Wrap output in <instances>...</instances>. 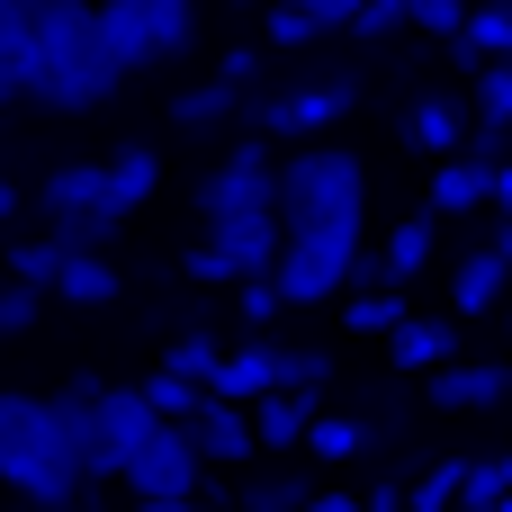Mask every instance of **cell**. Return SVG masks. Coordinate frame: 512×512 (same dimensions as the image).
<instances>
[{
    "label": "cell",
    "instance_id": "1",
    "mask_svg": "<svg viewBox=\"0 0 512 512\" xmlns=\"http://www.w3.org/2000/svg\"><path fill=\"white\" fill-rule=\"evenodd\" d=\"M0 486H18L27 512H72L90 468H81V423L72 396H27L0 387Z\"/></svg>",
    "mask_w": 512,
    "mask_h": 512
},
{
    "label": "cell",
    "instance_id": "2",
    "mask_svg": "<svg viewBox=\"0 0 512 512\" xmlns=\"http://www.w3.org/2000/svg\"><path fill=\"white\" fill-rule=\"evenodd\" d=\"M117 81L126 72H117L108 36H99V9L90 0H36V81H27V99L54 108V117H81Z\"/></svg>",
    "mask_w": 512,
    "mask_h": 512
},
{
    "label": "cell",
    "instance_id": "3",
    "mask_svg": "<svg viewBox=\"0 0 512 512\" xmlns=\"http://www.w3.org/2000/svg\"><path fill=\"white\" fill-rule=\"evenodd\" d=\"M279 225L288 234H324V243H360L369 225V171L342 144H297L279 162Z\"/></svg>",
    "mask_w": 512,
    "mask_h": 512
},
{
    "label": "cell",
    "instance_id": "4",
    "mask_svg": "<svg viewBox=\"0 0 512 512\" xmlns=\"http://www.w3.org/2000/svg\"><path fill=\"white\" fill-rule=\"evenodd\" d=\"M63 396H72V423H81V468H90V486L126 477V468H135V450L162 432V414H153V396H144V387H99V378H72Z\"/></svg>",
    "mask_w": 512,
    "mask_h": 512
},
{
    "label": "cell",
    "instance_id": "5",
    "mask_svg": "<svg viewBox=\"0 0 512 512\" xmlns=\"http://www.w3.org/2000/svg\"><path fill=\"white\" fill-rule=\"evenodd\" d=\"M99 36H108L117 72H153V63L189 54L198 0H99Z\"/></svg>",
    "mask_w": 512,
    "mask_h": 512
},
{
    "label": "cell",
    "instance_id": "6",
    "mask_svg": "<svg viewBox=\"0 0 512 512\" xmlns=\"http://www.w3.org/2000/svg\"><path fill=\"white\" fill-rule=\"evenodd\" d=\"M36 216H45V234H63L72 252H99V234L117 225L108 162H54V171L36 180Z\"/></svg>",
    "mask_w": 512,
    "mask_h": 512
},
{
    "label": "cell",
    "instance_id": "7",
    "mask_svg": "<svg viewBox=\"0 0 512 512\" xmlns=\"http://www.w3.org/2000/svg\"><path fill=\"white\" fill-rule=\"evenodd\" d=\"M135 504H198V486H207V459H198V441H189V423H162L144 450H135V468L117 477Z\"/></svg>",
    "mask_w": 512,
    "mask_h": 512
},
{
    "label": "cell",
    "instance_id": "8",
    "mask_svg": "<svg viewBox=\"0 0 512 512\" xmlns=\"http://www.w3.org/2000/svg\"><path fill=\"white\" fill-rule=\"evenodd\" d=\"M252 207H279V153H270V135L234 144V153L198 180V216H252Z\"/></svg>",
    "mask_w": 512,
    "mask_h": 512
},
{
    "label": "cell",
    "instance_id": "9",
    "mask_svg": "<svg viewBox=\"0 0 512 512\" xmlns=\"http://www.w3.org/2000/svg\"><path fill=\"white\" fill-rule=\"evenodd\" d=\"M351 270H360V243H324V234H288V252H279V297L288 306H324V297H342L351 288Z\"/></svg>",
    "mask_w": 512,
    "mask_h": 512
},
{
    "label": "cell",
    "instance_id": "10",
    "mask_svg": "<svg viewBox=\"0 0 512 512\" xmlns=\"http://www.w3.org/2000/svg\"><path fill=\"white\" fill-rule=\"evenodd\" d=\"M198 243H207L234 279H270L279 252H288V225H279V207H252V216H207Z\"/></svg>",
    "mask_w": 512,
    "mask_h": 512
},
{
    "label": "cell",
    "instance_id": "11",
    "mask_svg": "<svg viewBox=\"0 0 512 512\" xmlns=\"http://www.w3.org/2000/svg\"><path fill=\"white\" fill-rule=\"evenodd\" d=\"M342 108H351V81H315V90H279V99H261L252 126H261V135H288V144H315V126H333Z\"/></svg>",
    "mask_w": 512,
    "mask_h": 512
},
{
    "label": "cell",
    "instance_id": "12",
    "mask_svg": "<svg viewBox=\"0 0 512 512\" xmlns=\"http://www.w3.org/2000/svg\"><path fill=\"white\" fill-rule=\"evenodd\" d=\"M189 441H198V459H207V468H243V459L261 450L252 405H234V396H216V387H207V405L189 414Z\"/></svg>",
    "mask_w": 512,
    "mask_h": 512
},
{
    "label": "cell",
    "instance_id": "13",
    "mask_svg": "<svg viewBox=\"0 0 512 512\" xmlns=\"http://www.w3.org/2000/svg\"><path fill=\"white\" fill-rule=\"evenodd\" d=\"M468 135H477V108H468V99H450V90H432V99H414V108H405V144H414V153H432V162H459V153H468Z\"/></svg>",
    "mask_w": 512,
    "mask_h": 512
},
{
    "label": "cell",
    "instance_id": "14",
    "mask_svg": "<svg viewBox=\"0 0 512 512\" xmlns=\"http://www.w3.org/2000/svg\"><path fill=\"white\" fill-rule=\"evenodd\" d=\"M423 396H432V414H486V405H504V396H512V369H504V360H450Z\"/></svg>",
    "mask_w": 512,
    "mask_h": 512
},
{
    "label": "cell",
    "instance_id": "15",
    "mask_svg": "<svg viewBox=\"0 0 512 512\" xmlns=\"http://www.w3.org/2000/svg\"><path fill=\"white\" fill-rule=\"evenodd\" d=\"M504 297H512V261L495 243H477V252L450 261V306H459V315H495Z\"/></svg>",
    "mask_w": 512,
    "mask_h": 512
},
{
    "label": "cell",
    "instance_id": "16",
    "mask_svg": "<svg viewBox=\"0 0 512 512\" xmlns=\"http://www.w3.org/2000/svg\"><path fill=\"white\" fill-rule=\"evenodd\" d=\"M36 81V0H0V108Z\"/></svg>",
    "mask_w": 512,
    "mask_h": 512
},
{
    "label": "cell",
    "instance_id": "17",
    "mask_svg": "<svg viewBox=\"0 0 512 512\" xmlns=\"http://www.w3.org/2000/svg\"><path fill=\"white\" fill-rule=\"evenodd\" d=\"M432 216H468V207H495V171L477 162V153H459V162H432Z\"/></svg>",
    "mask_w": 512,
    "mask_h": 512
},
{
    "label": "cell",
    "instance_id": "18",
    "mask_svg": "<svg viewBox=\"0 0 512 512\" xmlns=\"http://www.w3.org/2000/svg\"><path fill=\"white\" fill-rule=\"evenodd\" d=\"M387 360H396V369H414V378H441V369L459 360V333H450V324H432V315H414L405 333H387Z\"/></svg>",
    "mask_w": 512,
    "mask_h": 512
},
{
    "label": "cell",
    "instance_id": "19",
    "mask_svg": "<svg viewBox=\"0 0 512 512\" xmlns=\"http://www.w3.org/2000/svg\"><path fill=\"white\" fill-rule=\"evenodd\" d=\"M252 432H261V450H297V441L315 432V405H306L297 387H279V396L252 405Z\"/></svg>",
    "mask_w": 512,
    "mask_h": 512
},
{
    "label": "cell",
    "instance_id": "20",
    "mask_svg": "<svg viewBox=\"0 0 512 512\" xmlns=\"http://www.w3.org/2000/svg\"><path fill=\"white\" fill-rule=\"evenodd\" d=\"M108 189H117V216H135V207L162 189V162H153V144H117V153H108Z\"/></svg>",
    "mask_w": 512,
    "mask_h": 512
},
{
    "label": "cell",
    "instance_id": "21",
    "mask_svg": "<svg viewBox=\"0 0 512 512\" xmlns=\"http://www.w3.org/2000/svg\"><path fill=\"white\" fill-rule=\"evenodd\" d=\"M117 288H126V279H117V261H108V252H72L54 297H63V306H108Z\"/></svg>",
    "mask_w": 512,
    "mask_h": 512
},
{
    "label": "cell",
    "instance_id": "22",
    "mask_svg": "<svg viewBox=\"0 0 512 512\" xmlns=\"http://www.w3.org/2000/svg\"><path fill=\"white\" fill-rule=\"evenodd\" d=\"M63 261H72V243H63V234L9 243V279H18V288H63Z\"/></svg>",
    "mask_w": 512,
    "mask_h": 512
},
{
    "label": "cell",
    "instance_id": "23",
    "mask_svg": "<svg viewBox=\"0 0 512 512\" xmlns=\"http://www.w3.org/2000/svg\"><path fill=\"white\" fill-rule=\"evenodd\" d=\"M342 324H351V333H405L414 315H405V297H396V288H351Z\"/></svg>",
    "mask_w": 512,
    "mask_h": 512
},
{
    "label": "cell",
    "instance_id": "24",
    "mask_svg": "<svg viewBox=\"0 0 512 512\" xmlns=\"http://www.w3.org/2000/svg\"><path fill=\"white\" fill-rule=\"evenodd\" d=\"M234 108H243V90H234V81H198V90H180V99H171V117H180V126H225Z\"/></svg>",
    "mask_w": 512,
    "mask_h": 512
},
{
    "label": "cell",
    "instance_id": "25",
    "mask_svg": "<svg viewBox=\"0 0 512 512\" xmlns=\"http://www.w3.org/2000/svg\"><path fill=\"white\" fill-rule=\"evenodd\" d=\"M144 396H153V414H162V423H189V414L207 405V387H198V378H180V369H153V378H144Z\"/></svg>",
    "mask_w": 512,
    "mask_h": 512
},
{
    "label": "cell",
    "instance_id": "26",
    "mask_svg": "<svg viewBox=\"0 0 512 512\" xmlns=\"http://www.w3.org/2000/svg\"><path fill=\"white\" fill-rule=\"evenodd\" d=\"M468 108H477V126H504L512 135V63H486V72H477Z\"/></svg>",
    "mask_w": 512,
    "mask_h": 512
},
{
    "label": "cell",
    "instance_id": "27",
    "mask_svg": "<svg viewBox=\"0 0 512 512\" xmlns=\"http://www.w3.org/2000/svg\"><path fill=\"white\" fill-rule=\"evenodd\" d=\"M306 450H315V459H360V450H369V423H351V414H315Z\"/></svg>",
    "mask_w": 512,
    "mask_h": 512
},
{
    "label": "cell",
    "instance_id": "28",
    "mask_svg": "<svg viewBox=\"0 0 512 512\" xmlns=\"http://www.w3.org/2000/svg\"><path fill=\"white\" fill-rule=\"evenodd\" d=\"M171 369H180V378H198V387H216L225 342H216V333H180V342H171Z\"/></svg>",
    "mask_w": 512,
    "mask_h": 512
},
{
    "label": "cell",
    "instance_id": "29",
    "mask_svg": "<svg viewBox=\"0 0 512 512\" xmlns=\"http://www.w3.org/2000/svg\"><path fill=\"white\" fill-rule=\"evenodd\" d=\"M315 495H306V477H252L243 486V512H306Z\"/></svg>",
    "mask_w": 512,
    "mask_h": 512
},
{
    "label": "cell",
    "instance_id": "30",
    "mask_svg": "<svg viewBox=\"0 0 512 512\" xmlns=\"http://www.w3.org/2000/svg\"><path fill=\"white\" fill-rule=\"evenodd\" d=\"M405 18H414L423 36H441V45H459V36H468V9H459V0H414Z\"/></svg>",
    "mask_w": 512,
    "mask_h": 512
},
{
    "label": "cell",
    "instance_id": "31",
    "mask_svg": "<svg viewBox=\"0 0 512 512\" xmlns=\"http://www.w3.org/2000/svg\"><path fill=\"white\" fill-rule=\"evenodd\" d=\"M324 36V18H306V9H288V0H270V45L288 54V45H315Z\"/></svg>",
    "mask_w": 512,
    "mask_h": 512
},
{
    "label": "cell",
    "instance_id": "32",
    "mask_svg": "<svg viewBox=\"0 0 512 512\" xmlns=\"http://www.w3.org/2000/svg\"><path fill=\"white\" fill-rule=\"evenodd\" d=\"M36 297H45V288H18V279H9V288H0V333H27V324H36Z\"/></svg>",
    "mask_w": 512,
    "mask_h": 512
},
{
    "label": "cell",
    "instance_id": "33",
    "mask_svg": "<svg viewBox=\"0 0 512 512\" xmlns=\"http://www.w3.org/2000/svg\"><path fill=\"white\" fill-rule=\"evenodd\" d=\"M180 270H189V279H207V288H243V279H234V270H225L207 243H189V252H180Z\"/></svg>",
    "mask_w": 512,
    "mask_h": 512
},
{
    "label": "cell",
    "instance_id": "34",
    "mask_svg": "<svg viewBox=\"0 0 512 512\" xmlns=\"http://www.w3.org/2000/svg\"><path fill=\"white\" fill-rule=\"evenodd\" d=\"M288 297H279V279H243V324H270Z\"/></svg>",
    "mask_w": 512,
    "mask_h": 512
},
{
    "label": "cell",
    "instance_id": "35",
    "mask_svg": "<svg viewBox=\"0 0 512 512\" xmlns=\"http://www.w3.org/2000/svg\"><path fill=\"white\" fill-rule=\"evenodd\" d=\"M288 9H306V18H324V36H333V27H351V18H360L369 0H288Z\"/></svg>",
    "mask_w": 512,
    "mask_h": 512
},
{
    "label": "cell",
    "instance_id": "36",
    "mask_svg": "<svg viewBox=\"0 0 512 512\" xmlns=\"http://www.w3.org/2000/svg\"><path fill=\"white\" fill-rule=\"evenodd\" d=\"M252 72H261V45H234V54H225V63H216V81H234V90H243V81H252Z\"/></svg>",
    "mask_w": 512,
    "mask_h": 512
},
{
    "label": "cell",
    "instance_id": "37",
    "mask_svg": "<svg viewBox=\"0 0 512 512\" xmlns=\"http://www.w3.org/2000/svg\"><path fill=\"white\" fill-rule=\"evenodd\" d=\"M306 512H369V504H360V495H315Z\"/></svg>",
    "mask_w": 512,
    "mask_h": 512
},
{
    "label": "cell",
    "instance_id": "38",
    "mask_svg": "<svg viewBox=\"0 0 512 512\" xmlns=\"http://www.w3.org/2000/svg\"><path fill=\"white\" fill-rule=\"evenodd\" d=\"M495 207H504V216H512V162H504V171H495Z\"/></svg>",
    "mask_w": 512,
    "mask_h": 512
},
{
    "label": "cell",
    "instance_id": "39",
    "mask_svg": "<svg viewBox=\"0 0 512 512\" xmlns=\"http://www.w3.org/2000/svg\"><path fill=\"white\" fill-rule=\"evenodd\" d=\"M9 216H18V189H9V180H0V225H9Z\"/></svg>",
    "mask_w": 512,
    "mask_h": 512
},
{
    "label": "cell",
    "instance_id": "40",
    "mask_svg": "<svg viewBox=\"0 0 512 512\" xmlns=\"http://www.w3.org/2000/svg\"><path fill=\"white\" fill-rule=\"evenodd\" d=\"M495 252H504V261H512V216H504V225H495Z\"/></svg>",
    "mask_w": 512,
    "mask_h": 512
},
{
    "label": "cell",
    "instance_id": "41",
    "mask_svg": "<svg viewBox=\"0 0 512 512\" xmlns=\"http://www.w3.org/2000/svg\"><path fill=\"white\" fill-rule=\"evenodd\" d=\"M135 512H207V504H135Z\"/></svg>",
    "mask_w": 512,
    "mask_h": 512
},
{
    "label": "cell",
    "instance_id": "42",
    "mask_svg": "<svg viewBox=\"0 0 512 512\" xmlns=\"http://www.w3.org/2000/svg\"><path fill=\"white\" fill-rule=\"evenodd\" d=\"M234 9H270V0H234Z\"/></svg>",
    "mask_w": 512,
    "mask_h": 512
},
{
    "label": "cell",
    "instance_id": "43",
    "mask_svg": "<svg viewBox=\"0 0 512 512\" xmlns=\"http://www.w3.org/2000/svg\"><path fill=\"white\" fill-rule=\"evenodd\" d=\"M495 512H512V495H504V504H495Z\"/></svg>",
    "mask_w": 512,
    "mask_h": 512
},
{
    "label": "cell",
    "instance_id": "44",
    "mask_svg": "<svg viewBox=\"0 0 512 512\" xmlns=\"http://www.w3.org/2000/svg\"><path fill=\"white\" fill-rule=\"evenodd\" d=\"M504 315H512V297H504Z\"/></svg>",
    "mask_w": 512,
    "mask_h": 512
},
{
    "label": "cell",
    "instance_id": "45",
    "mask_svg": "<svg viewBox=\"0 0 512 512\" xmlns=\"http://www.w3.org/2000/svg\"><path fill=\"white\" fill-rule=\"evenodd\" d=\"M459 512H468V504H459Z\"/></svg>",
    "mask_w": 512,
    "mask_h": 512
}]
</instances>
